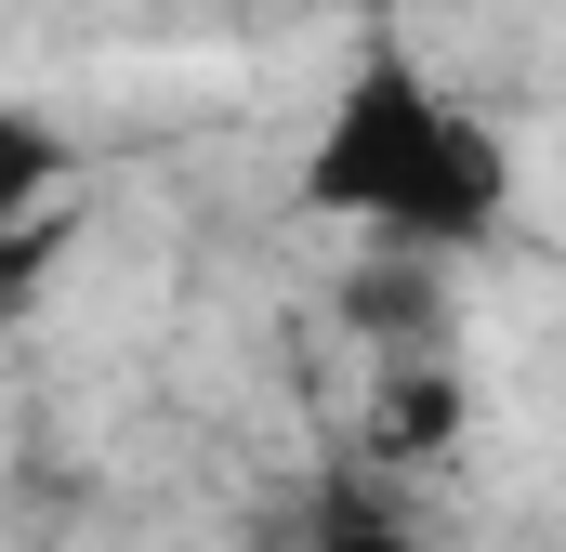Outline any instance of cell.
<instances>
[{
    "instance_id": "1",
    "label": "cell",
    "mask_w": 566,
    "mask_h": 552,
    "mask_svg": "<svg viewBox=\"0 0 566 552\" xmlns=\"http://www.w3.org/2000/svg\"><path fill=\"white\" fill-rule=\"evenodd\" d=\"M303 211H329V224H356L382 251L448 264V251L501 237L514 145H501V119H474L434 66H409L396 40H369L343 66V93L316 106V132H303Z\"/></svg>"
},
{
    "instance_id": "2",
    "label": "cell",
    "mask_w": 566,
    "mask_h": 552,
    "mask_svg": "<svg viewBox=\"0 0 566 552\" xmlns=\"http://www.w3.org/2000/svg\"><path fill=\"white\" fill-rule=\"evenodd\" d=\"M66 171H80V145L53 132L40 106H13V93H0V289H27V264L53 251Z\"/></svg>"
},
{
    "instance_id": "3",
    "label": "cell",
    "mask_w": 566,
    "mask_h": 552,
    "mask_svg": "<svg viewBox=\"0 0 566 552\" xmlns=\"http://www.w3.org/2000/svg\"><path fill=\"white\" fill-rule=\"evenodd\" d=\"M448 434H461V369L396 342V369H382V447L409 460V447H448Z\"/></svg>"
},
{
    "instance_id": "4",
    "label": "cell",
    "mask_w": 566,
    "mask_h": 552,
    "mask_svg": "<svg viewBox=\"0 0 566 552\" xmlns=\"http://www.w3.org/2000/svg\"><path fill=\"white\" fill-rule=\"evenodd\" d=\"M316 552H434V540H422V527H382V513H343Z\"/></svg>"
}]
</instances>
